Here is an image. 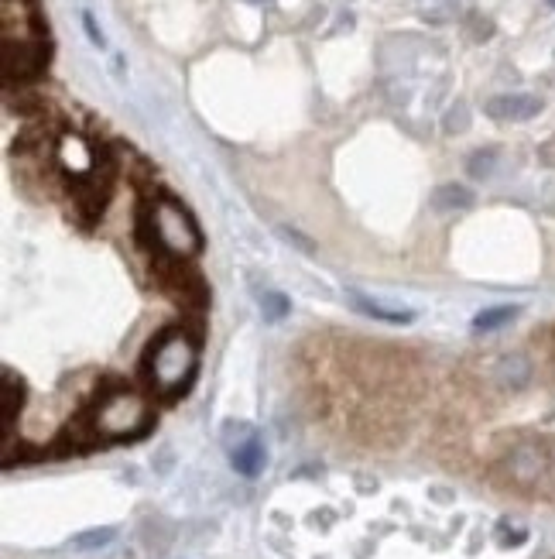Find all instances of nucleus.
<instances>
[{"label": "nucleus", "instance_id": "16", "mask_svg": "<svg viewBox=\"0 0 555 559\" xmlns=\"http://www.w3.org/2000/svg\"><path fill=\"white\" fill-rule=\"evenodd\" d=\"M257 433L247 422H227L223 426V443H227V450H237L240 443H247V439H254Z\"/></svg>", "mask_w": 555, "mask_h": 559}, {"label": "nucleus", "instance_id": "4", "mask_svg": "<svg viewBox=\"0 0 555 559\" xmlns=\"http://www.w3.org/2000/svg\"><path fill=\"white\" fill-rule=\"evenodd\" d=\"M552 467H555L552 446L538 436L514 439L508 450L497 457V474H501L511 487L528 491V494H549Z\"/></svg>", "mask_w": 555, "mask_h": 559}, {"label": "nucleus", "instance_id": "12", "mask_svg": "<svg viewBox=\"0 0 555 559\" xmlns=\"http://www.w3.org/2000/svg\"><path fill=\"white\" fill-rule=\"evenodd\" d=\"M518 313H521L518 306H494V309H484V313H477V319H473V330H480V333L501 330V326H508Z\"/></svg>", "mask_w": 555, "mask_h": 559}, {"label": "nucleus", "instance_id": "14", "mask_svg": "<svg viewBox=\"0 0 555 559\" xmlns=\"http://www.w3.org/2000/svg\"><path fill=\"white\" fill-rule=\"evenodd\" d=\"M494 165H497V148H480V151H473V158L466 162V172H470L473 179H490V175H494Z\"/></svg>", "mask_w": 555, "mask_h": 559}, {"label": "nucleus", "instance_id": "7", "mask_svg": "<svg viewBox=\"0 0 555 559\" xmlns=\"http://www.w3.org/2000/svg\"><path fill=\"white\" fill-rule=\"evenodd\" d=\"M545 110V100L535 97V93H497L484 103V114L490 121H501V124H521V121H532Z\"/></svg>", "mask_w": 555, "mask_h": 559}, {"label": "nucleus", "instance_id": "19", "mask_svg": "<svg viewBox=\"0 0 555 559\" xmlns=\"http://www.w3.org/2000/svg\"><path fill=\"white\" fill-rule=\"evenodd\" d=\"M83 25H86V31H90V38H93V45H103V31L96 28V21H93V14L86 11L83 14Z\"/></svg>", "mask_w": 555, "mask_h": 559}, {"label": "nucleus", "instance_id": "9", "mask_svg": "<svg viewBox=\"0 0 555 559\" xmlns=\"http://www.w3.org/2000/svg\"><path fill=\"white\" fill-rule=\"evenodd\" d=\"M350 306L357 309L360 316H367V319H381V323H391V326H405V323H412V309H388V306H381V302H374V299H367V295H360V292H350Z\"/></svg>", "mask_w": 555, "mask_h": 559}, {"label": "nucleus", "instance_id": "22", "mask_svg": "<svg viewBox=\"0 0 555 559\" xmlns=\"http://www.w3.org/2000/svg\"><path fill=\"white\" fill-rule=\"evenodd\" d=\"M549 4H552V7H555V0H549Z\"/></svg>", "mask_w": 555, "mask_h": 559}, {"label": "nucleus", "instance_id": "3", "mask_svg": "<svg viewBox=\"0 0 555 559\" xmlns=\"http://www.w3.org/2000/svg\"><path fill=\"white\" fill-rule=\"evenodd\" d=\"M90 422L100 439H141L155 422V409L144 395L131 388H110L90 409Z\"/></svg>", "mask_w": 555, "mask_h": 559}, {"label": "nucleus", "instance_id": "2", "mask_svg": "<svg viewBox=\"0 0 555 559\" xmlns=\"http://www.w3.org/2000/svg\"><path fill=\"white\" fill-rule=\"evenodd\" d=\"M138 237L141 244L158 247V254L179 261H189L203 251V230H199L196 217L172 196H155L151 203H144L138 217Z\"/></svg>", "mask_w": 555, "mask_h": 559}, {"label": "nucleus", "instance_id": "18", "mask_svg": "<svg viewBox=\"0 0 555 559\" xmlns=\"http://www.w3.org/2000/svg\"><path fill=\"white\" fill-rule=\"evenodd\" d=\"M281 237H285L288 244H295V247H302L305 254H312V244L305 241V237L299 234V230H288V227H281Z\"/></svg>", "mask_w": 555, "mask_h": 559}, {"label": "nucleus", "instance_id": "5", "mask_svg": "<svg viewBox=\"0 0 555 559\" xmlns=\"http://www.w3.org/2000/svg\"><path fill=\"white\" fill-rule=\"evenodd\" d=\"M48 62V42L45 38H18L7 42L4 38V73L7 79H31L45 69Z\"/></svg>", "mask_w": 555, "mask_h": 559}, {"label": "nucleus", "instance_id": "20", "mask_svg": "<svg viewBox=\"0 0 555 559\" xmlns=\"http://www.w3.org/2000/svg\"><path fill=\"white\" fill-rule=\"evenodd\" d=\"M549 498H555V467H552V481H549Z\"/></svg>", "mask_w": 555, "mask_h": 559}, {"label": "nucleus", "instance_id": "17", "mask_svg": "<svg viewBox=\"0 0 555 559\" xmlns=\"http://www.w3.org/2000/svg\"><path fill=\"white\" fill-rule=\"evenodd\" d=\"M466 124H470V110H466V103H456L453 110H449L446 114V134H460V131H466Z\"/></svg>", "mask_w": 555, "mask_h": 559}, {"label": "nucleus", "instance_id": "21", "mask_svg": "<svg viewBox=\"0 0 555 559\" xmlns=\"http://www.w3.org/2000/svg\"><path fill=\"white\" fill-rule=\"evenodd\" d=\"M251 4H261V0H251Z\"/></svg>", "mask_w": 555, "mask_h": 559}, {"label": "nucleus", "instance_id": "6", "mask_svg": "<svg viewBox=\"0 0 555 559\" xmlns=\"http://www.w3.org/2000/svg\"><path fill=\"white\" fill-rule=\"evenodd\" d=\"M487 378H490V385L494 388L508 391V395H518V391H525L535 378L532 357H528L525 350H508V354H501V357L490 361Z\"/></svg>", "mask_w": 555, "mask_h": 559}, {"label": "nucleus", "instance_id": "1", "mask_svg": "<svg viewBox=\"0 0 555 559\" xmlns=\"http://www.w3.org/2000/svg\"><path fill=\"white\" fill-rule=\"evenodd\" d=\"M144 381L151 385L158 398L172 402L189 391L199 371V343L189 330L172 326V330L158 333V340H151L148 354H144Z\"/></svg>", "mask_w": 555, "mask_h": 559}, {"label": "nucleus", "instance_id": "10", "mask_svg": "<svg viewBox=\"0 0 555 559\" xmlns=\"http://www.w3.org/2000/svg\"><path fill=\"white\" fill-rule=\"evenodd\" d=\"M473 193L463 186V182H446L432 193V210L436 213H453V210H470Z\"/></svg>", "mask_w": 555, "mask_h": 559}, {"label": "nucleus", "instance_id": "8", "mask_svg": "<svg viewBox=\"0 0 555 559\" xmlns=\"http://www.w3.org/2000/svg\"><path fill=\"white\" fill-rule=\"evenodd\" d=\"M230 463L237 474L244 477H257L264 470V463H268V453H264V443L261 439H247V443H240L237 450H230Z\"/></svg>", "mask_w": 555, "mask_h": 559}, {"label": "nucleus", "instance_id": "11", "mask_svg": "<svg viewBox=\"0 0 555 559\" xmlns=\"http://www.w3.org/2000/svg\"><path fill=\"white\" fill-rule=\"evenodd\" d=\"M0 388H4V429H7V436H11V429H14V415L21 412V398H24V391H21V381L14 378L11 371H4V381H0Z\"/></svg>", "mask_w": 555, "mask_h": 559}, {"label": "nucleus", "instance_id": "13", "mask_svg": "<svg viewBox=\"0 0 555 559\" xmlns=\"http://www.w3.org/2000/svg\"><path fill=\"white\" fill-rule=\"evenodd\" d=\"M114 535L117 529H110V525H103V529H86V532H79L76 539L69 542L76 553H93V549H103V546H110L114 542Z\"/></svg>", "mask_w": 555, "mask_h": 559}, {"label": "nucleus", "instance_id": "15", "mask_svg": "<svg viewBox=\"0 0 555 559\" xmlns=\"http://www.w3.org/2000/svg\"><path fill=\"white\" fill-rule=\"evenodd\" d=\"M261 309H264V319H271V323H278V319H285V313L292 306H288V299L281 292H264L261 295Z\"/></svg>", "mask_w": 555, "mask_h": 559}]
</instances>
